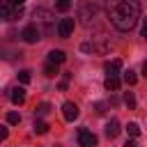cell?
<instances>
[{
	"label": "cell",
	"mask_w": 147,
	"mask_h": 147,
	"mask_svg": "<svg viewBox=\"0 0 147 147\" xmlns=\"http://www.w3.org/2000/svg\"><path fill=\"white\" fill-rule=\"evenodd\" d=\"M106 16L119 32H129L136 28L140 18V2L138 0H106Z\"/></svg>",
	"instance_id": "1"
},
{
	"label": "cell",
	"mask_w": 147,
	"mask_h": 147,
	"mask_svg": "<svg viewBox=\"0 0 147 147\" xmlns=\"http://www.w3.org/2000/svg\"><path fill=\"white\" fill-rule=\"evenodd\" d=\"M34 25L41 30V34H53V32H57V23H55V18H53V11H48V9H44V7L34 9Z\"/></svg>",
	"instance_id": "2"
},
{
	"label": "cell",
	"mask_w": 147,
	"mask_h": 147,
	"mask_svg": "<svg viewBox=\"0 0 147 147\" xmlns=\"http://www.w3.org/2000/svg\"><path fill=\"white\" fill-rule=\"evenodd\" d=\"M78 18H80V23H83L85 28H92V25L96 23V7L90 5V2H83L80 9H78Z\"/></svg>",
	"instance_id": "3"
},
{
	"label": "cell",
	"mask_w": 147,
	"mask_h": 147,
	"mask_svg": "<svg viewBox=\"0 0 147 147\" xmlns=\"http://www.w3.org/2000/svg\"><path fill=\"white\" fill-rule=\"evenodd\" d=\"M80 51L92 53V55H106V53H110V44L108 41H85V44H80Z\"/></svg>",
	"instance_id": "4"
},
{
	"label": "cell",
	"mask_w": 147,
	"mask_h": 147,
	"mask_svg": "<svg viewBox=\"0 0 147 147\" xmlns=\"http://www.w3.org/2000/svg\"><path fill=\"white\" fill-rule=\"evenodd\" d=\"M23 14V7H16L11 0H5L2 5H0V16L5 18V21H11V18H18Z\"/></svg>",
	"instance_id": "5"
},
{
	"label": "cell",
	"mask_w": 147,
	"mask_h": 147,
	"mask_svg": "<svg viewBox=\"0 0 147 147\" xmlns=\"http://www.w3.org/2000/svg\"><path fill=\"white\" fill-rule=\"evenodd\" d=\"M21 37H23V41H28V44H37V41L41 39V30H39L34 23H30V25H25V28H23Z\"/></svg>",
	"instance_id": "6"
},
{
	"label": "cell",
	"mask_w": 147,
	"mask_h": 147,
	"mask_svg": "<svg viewBox=\"0 0 147 147\" xmlns=\"http://www.w3.org/2000/svg\"><path fill=\"white\" fill-rule=\"evenodd\" d=\"M74 28H76V21L74 18H60L57 21V37H62V39L71 37Z\"/></svg>",
	"instance_id": "7"
},
{
	"label": "cell",
	"mask_w": 147,
	"mask_h": 147,
	"mask_svg": "<svg viewBox=\"0 0 147 147\" xmlns=\"http://www.w3.org/2000/svg\"><path fill=\"white\" fill-rule=\"evenodd\" d=\"M78 142H80V147H96V136L90 131V129H80L78 131Z\"/></svg>",
	"instance_id": "8"
},
{
	"label": "cell",
	"mask_w": 147,
	"mask_h": 147,
	"mask_svg": "<svg viewBox=\"0 0 147 147\" xmlns=\"http://www.w3.org/2000/svg\"><path fill=\"white\" fill-rule=\"evenodd\" d=\"M62 115H64L67 122H74V119L80 115V110H78V106H76L74 101H67V103L62 106Z\"/></svg>",
	"instance_id": "9"
},
{
	"label": "cell",
	"mask_w": 147,
	"mask_h": 147,
	"mask_svg": "<svg viewBox=\"0 0 147 147\" xmlns=\"http://www.w3.org/2000/svg\"><path fill=\"white\" fill-rule=\"evenodd\" d=\"M106 136L113 140V138H117L119 136V122L115 119V117H110L108 122H106Z\"/></svg>",
	"instance_id": "10"
},
{
	"label": "cell",
	"mask_w": 147,
	"mask_h": 147,
	"mask_svg": "<svg viewBox=\"0 0 147 147\" xmlns=\"http://www.w3.org/2000/svg\"><path fill=\"white\" fill-rule=\"evenodd\" d=\"M64 60H67V55H64V51H60V48H55V51L48 53V62H51V64H62Z\"/></svg>",
	"instance_id": "11"
},
{
	"label": "cell",
	"mask_w": 147,
	"mask_h": 147,
	"mask_svg": "<svg viewBox=\"0 0 147 147\" xmlns=\"http://www.w3.org/2000/svg\"><path fill=\"white\" fill-rule=\"evenodd\" d=\"M119 71H122V60H113V62L106 64V74L108 76H119Z\"/></svg>",
	"instance_id": "12"
},
{
	"label": "cell",
	"mask_w": 147,
	"mask_h": 147,
	"mask_svg": "<svg viewBox=\"0 0 147 147\" xmlns=\"http://www.w3.org/2000/svg\"><path fill=\"white\" fill-rule=\"evenodd\" d=\"M103 87L110 90V92H117V90H119V76H106Z\"/></svg>",
	"instance_id": "13"
},
{
	"label": "cell",
	"mask_w": 147,
	"mask_h": 147,
	"mask_svg": "<svg viewBox=\"0 0 147 147\" xmlns=\"http://www.w3.org/2000/svg\"><path fill=\"white\" fill-rule=\"evenodd\" d=\"M9 96H11V101H14L16 106H21V103L25 101V87H14Z\"/></svg>",
	"instance_id": "14"
},
{
	"label": "cell",
	"mask_w": 147,
	"mask_h": 147,
	"mask_svg": "<svg viewBox=\"0 0 147 147\" xmlns=\"http://www.w3.org/2000/svg\"><path fill=\"white\" fill-rule=\"evenodd\" d=\"M51 113V103H39L37 108H34V115L37 117H44V115H48Z\"/></svg>",
	"instance_id": "15"
},
{
	"label": "cell",
	"mask_w": 147,
	"mask_h": 147,
	"mask_svg": "<svg viewBox=\"0 0 147 147\" xmlns=\"http://www.w3.org/2000/svg\"><path fill=\"white\" fill-rule=\"evenodd\" d=\"M32 129H34V133H39V136H41V133H46V131H48V124H46L44 119H34V126H32Z\"/></svg>",
	"instance_id": "16"
},
{
	"label": "cell",
	"mask_w": 147,
	"mask_h": 147,
	"mask_svg": "<svg viewBox=\"0 0 147 147\" xmlns=\"http://www.w3.org/2000/svg\"><path fill=\"white\" fill-rule=\"evenodd\" d=\"M126 133H129L131 138H138V136H140V126H138L136 122H129V126H126Z\"/></svg>",
	"instance_id": "17"
},
{
	"label": "cell",
	"mask_w": 147,
	"mask_h": 147,
	"mask_svg": "<svg viewBox=\"0 0 147 147\" xmlns=\"http://www.w3.org/2000/svg\"><path fill=\"white\" fill-rule=\"evenodd\" d=\"M55 9L57 11H69L71 9V0H55Z\"/></svg>",
	"instance_id": "18"
},
{
	"label": "cell",
	"mask_w": 147,
	"mask_h": 147,
	"mask_svg": "<svg viewBox=\"0 0 147 147\" xmlns=\"http://www.w3.org/2000/svg\"><path fill=\"white\" fill-rule=\"evenodd\" d=\"M136 80H138V76H136L133 71H126V74H124V83H126V85H136Z\"/></svg>",
	"instance_id": "19"
},
{
	"label": "cell",
	"mask_w": 147,
	"mask_h": 147,
	"mask_svg": "<svg viewBox=\"0 0 147 147\" xmlns=\"http://www.w3.org/2000/svg\"><path fill=\"white\" fill-rule=\"evenodd\" d=\"M124 103H126L129 108H136V96H133V92H126V94H124Z\"/></svg>",
	"instance_id": "20"
},
{
	"label": "cell",
	"mask_w": 147,
	"mask_h": 147,
	"mask_svg": "<svg viewBox=\"0 0 147 147\" xmlns=\"http://www.w3.org/2000/svg\"><path fill=\"white\" fill-rule=\"evenodd\" d=\"M18 122H21V115L18 113H14V110L7 113V124H18Z\"/></svg>",
	"instance_id": "21"
},
{
	"label": "cell",
	"mask_w": 147,
	"mask_h": 147,
	"mask_svg": "<svg viewBox=\"0 0 147 147\" xmlns=\"http://www.w3.org/2000/svg\"><path fill=\"white\" fill-rule=\"evenodd\" d=\"M44 74H46V76H57V64H51V62H48L46 69H44Z\"/></svg>",
	"instance_id": "22"
},
{
	"label": "cell",
	"mask_w": 147,
	"mask_h": 147,
	"mask_svg": "<svg viewBox=\"0 0 147 147\" xmlns=\"http://www.w3.org/2000/svg\"><path fill=\"white\" fill-rule=\"evenodd\" d=\"M18 80H21L23 85H25V83H30V71H28V69H23V71L18 74Z\"/></svg>",
	"instance_id": "23"
},
{
	"label": "cell",
	"mask_w": 147,
	"mask_h": 147,
	"mask_svg": "<svg viewBox=\"0 0 147 147\" xmlns=\"http://www.w3.org/2000/svg\"><path fill=\"white\" fill-rule=\"evenodd\" d=\"M140 34L147 39V18H142V30H140Z\"/></svg>",
	"instance_id": "24"
},
{
	"label": "cell",
	"mask_w": 147,
	"mask_h": 147,
	"mask_svg": "<svg viewBox=\"0 0 147 147\" xmlns=\"http://www.w3.org/2000/svg\"><path fill=\"white\" fill-rule=\"evenodd\" d=\"M7 138V126H0V140Z\"/></svg>",
	"instance_id": "25"
},
{
	"label": "cell",
	"mask_w": 147,
	"mask_h": 147,
	"mask_svg": "<svg viewBox=\"0 0 147 147\" xmlns=\"http://www.w3.org/2000/svg\"><path fill=\"white\" fill-rule=\"evenodd\" d=\"M96 113H99V115H103V113H106V110H103V103H96Z\"/></svg>",
	"instance_id": "26"
},
{
	"label": "cell",
	"mask_w": 147,
	"mask_h": 147,
	"mask_svg": "<svg viewBox=\"0 0 147 147\" xmlns=\"http://www.w3.org/2000/svg\"><path fill=\"white\" fill-rule=\"evenodd\" d=\"M142 76H145V78H147V60H145V62H142Z\"/></svg>",
	"instance_id": "27"
},
{
	"label": "cell",
	"mask_w": 147,
	"mask_h": 147,
	"mask_svg": "<svg viewBox=\"0 0 147 147\" xmlns=\"http://www.w3.org/2000/svg\"><path fill=\"white\" fill-rule=\"evenodd\" d=\"M11 2H14L16 7H23V2H25V0H11Z\"/></svg>",
	"instance_id": "28"
},
{
	"label": "cell",
	"mask_w": 147,
	"mask_h": 147,
	"mask_svg": "<svg viewBox=\"0 0 147 147\" xmlns=\"http://www.w3.org/2000/svg\"><path fill=\"white\" fill-rule=\"evenodd\" d=\"M124 147H136V142H133V140H126V145H124Z\"/></svg>",
	"instance_id": "29"
}]
</instances>
